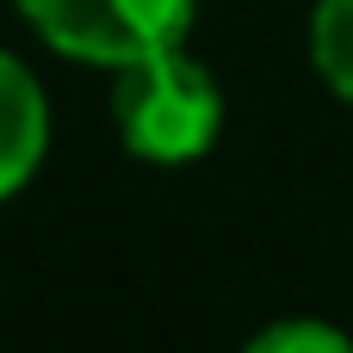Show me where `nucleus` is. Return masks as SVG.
<instances>
[{
  "mask_svg": "<svg viewBox=\"0 0 353 353\" xmlns=\"http://www.w3.org/2000/svg\"><path fill=\"white\" fill-rule=\"evenodd\" d=\"M112 118H118V137L137 161L180 168V161H199L217 143L223 93H217L211 68L174 43V50H155V56L118 68Z\"/></svg>",
  "mask_w": 353,
  "mask_h": 353,
  "instance_id": "obj_1",
  "label": "nucleus"
},
{
  "mask_svg": "<svg viewBox=\"0 0 353 353\" xmlns=\"http://www.w3.org/2000/svg\"><path fill=\"white\" fill-rule=\"evenodd\" d=\"M19 12L56 56L124 68L186 43L199 0H19Z\"/></svg>",
  "mask_w": 353,
  "mask_h": 353,
  "instance_id": "obj_2",
  "label": "nucleus"
},
{
  "mask_svg": "<svg viewBox=\"0 0 353 353\" xmlns=\"http://www.w3.org/2000/svg\"><path fill=\"white\" fill-rule=\"evenodd\" d=\"M50 149V99L37 74L0 50V199H12Z\"/></svg>",
  "mask_w": 353,
  "mask_h": 353,
  "instance_id": "obj_3",
  "label": "nucleus"
},
{
  "mask_svg": "<svg viewBox=\"0 0 353 353\" xmlns=\"http://www.w3.org/2000/svg\"><path fill=\"white\" fill-rule=\"evenodd\" d=\"M310 56H316V74H323L341 99H353V0H316Z\"/></svg>",
  "mask_w": 353,
  "mask_h": 353,
  "instance_id": "obj_4",
  "label": "nucleus"
},
{
  "mask_svg": "<svg viewBox=\"0 0 353 353\" xmlns=\"http://www.w3.org/2000/svg\"><path fill=\"white\" fill-rule=\"evenodd\" d=\"M242 353H353V341L341 335V329L316 323V316H285V323L261 329Z\"/></svg>",
  "mask_w": 353,
  "mask_h": 353,
  "instance_id": "obj_5",
  "label": "nucleus"
}]
</instances>
